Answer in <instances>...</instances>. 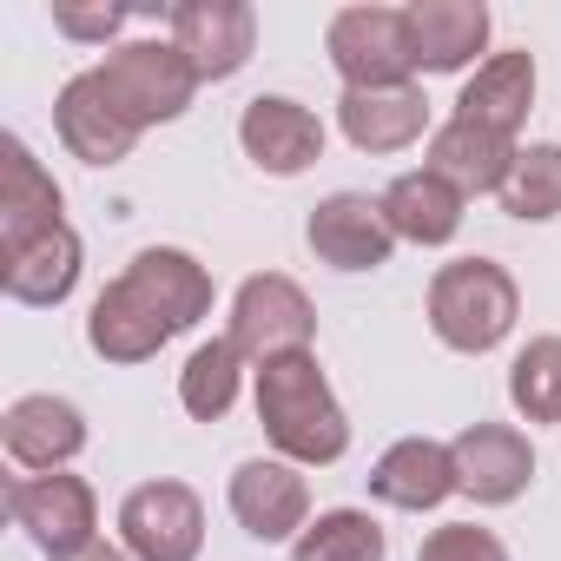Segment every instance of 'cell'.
Listing matches in <instances>:
<instances>
[{"instance_id":"6da1fadb","label":"cell","mask_w":561,"mask_h":561,"mask_svg":"<svg viewBox=\"0 0 561 561\" xmlns=\"http://www.w3.org/2000/svg\"><path fill=\"white\" fill-rule=\"evenodd\" d=\"M257 423H264V443L298 462V469H331L344 462L351 449V416L318 364V351H298V357H277V364H257Z\"/></svg>"},{"instance_id":"7a4b0ae2","label":"cell","mask_w":561,"mask_h":561,"mask_svg":"<svg viewBox=\"0 0 561 561\" xmlns=\"http://www.w3.org/2000/svg\"><path fill=\"white\" fill-rule=\"evenodd\" d=\"M522 285L495 257H456L430 277V331L456 357H489L515 337Z\"/></svg>"},{"instance_id":"3957f363","label":"cell","mask_w":561,"mask_h":561,"mask_svg":"<svg viewBox=\"0 0 561 561\" xmlns=\"http://www.w3.org/2000/svg\"><path fill=\"white\" fill-rule=\"evenodd\" d=\"M93 80H100V93L139 133L185 119V106L198 100V73H192V60L172 41H119V47H106V60L93 67Z\"/></svg>"},{"instance_id":"277c9868","label":"cell","mask_w":561,"mask_h":561,"mask_svg":"<svg viewBox=\"0 0 561 561\" xmlns=\"http://www.w3.org/2000/svg\"><path fill=\"white\" fill-rule=\"evenodd\" d=\"M324 54L344 80V93H383V87H416V41L403 8H337L324 27Z\"/></svg>"},{"instance_id":"5b68a950","label":"cell","mask_w":561,"mask_h":561,"mask_svg":"<svg viewBox=\"0 0 561 561\" xmlns=\"http://www.w3.org/2000/svg\"><path fill=\"white\" fill-rule=\"evenodd\" d=\"M225 337L238 344V357L251 370L257 364H277V357H298V351L318 344V305L305 298L298 277L257 271V277H244L238 298H231V331Z\"/></svg>"},{"instance_id":"8992f818","label":"cell","mask_w":561,"mask_h":561,"mask_svg":"<svg viewBox=\"0 0 561 561\" xmlns=\"http://www.w3.org/2000/svg\"><path fill=\"white\" fill-rule=\"evenodd\" d=\"M8 515L14 528H27V541L47 554V561H67L80 554L87 541H100V495L87 476H14L8 482Z\"/></svg>"},{"instance_id":"52a82bcc","label":"cell","mask_w":561,"mask_h":561,"mask_svg":"<svg viewBox=\"0 0 561 561\" xmlns=\"http://www.w3.org/2000/svg\"><path fill=\"white\" fill-rule=\"evenodd\" d=\"M119 548L133 561H198V548H205V502H198V489L179 482V476L139 482L119 502Z\"/></svg>"},{"instance_id":"ba28073f","label":"cell","mask_w":561,"mask_h":561,"mask_svg":"<svg viewBox=\"0 0 561 561\" xmlns=\"http://www.w3.org/2000/svg\"><path fill=\"white\" fill-rule=\"evenodd\" d=\"M225 502H231L238 528H244L251 541H264V548H271V541H298V535L311 528V482H305V469L285 462V456H251V462H238Z\"/></svg>"},{"instance_id":"9c48e42d","label":"cell","mask_w":561,"mask_h":561,"mask_svg":"<svg viewBox=\"0 0 561 561\" xmlns=\"http://www.w3.org/2000/svg\"><path fill=\"white\" fill-rule=\"evenodd\" d=\"M449 456H456V495L482 508H508L535 482V443L515 423H469L449 436Z\"/></svg>"},{"instance_id":"30bf717a","label":"cell","mask_w":561,"mask_h":561,"mask_svg":"<svg viewBox=\"0 0 561 561\" xmlns=\"http://www.w3.org/2000/svg\"><path fill=\"white\" fill-rule=\"evenodd\" d=\"M172 47L192 60L198 87L231 80L257 54V8L251 0H179L172 8Z\"/></svg>"},{"instance_id":"8fae6325","label":"cell","mask_w":561,"mask_h":561,"mask_svg":"<svg viewBox=\"0 0 561 561\" xmlns=\"http://www.w3.org/2000/svg\"><path fill=\"white\" fill-rule=\"evenodd\" d=\"M305 244L331 271H383L390 251H397V231L383 218V198H370V192H331V198L311 205Z\"/></svg>"},{"instance_id":"7c38bea8","label":"cell","mask_w":561,"mask_h":561,"mask_svg":"<svg viewBox=\"0 0 561 561\" xmlns=\"http://www.w3.org/2000/svg\"><path fill=\"white\" fill-rule=\"evenodd\" d=\"M238 146L257 172L271 179H298L324 159V119L285 93H257L244 113H238Z\"/></svg>"},{"instance_id":"4fadbf2b","label":"cell","mask_w":561,"mask_h":561,"mask_svg":"<svg viewBox=\"0 0 561 561\" xmlns=\"http://www.w3.org/2000/svg\"><path fill=\"white\" fill-rule=\"evenodd\" d=\"M67 225V192L54 185V172L27 152V139H0V257L47 238Z\"/></svg>"},{"instance_id":"5bb4252c","label":"cell","mask_w":561,"mask_h":561,"mask_svg":"<svg viewBox=\"0 0 561 561\" xmlns=\"http://www.w3.org/2000/svg\"><path fill=\"white\" fill-rule=\"evenodd\" d=\"M54 133H60V146H67L80 165H119V159L139 146V126L100 93L93 67L73 73V80L54 93Z\"/></svg>"},{"instance_id":"9a60e30c","label":"cell","mask_w":561,"mask_h":561,"mask_svg":"<svg viewBox=\"0 0 561 561\" xmlns=\"http://www.w3.org/2000/svg\"><path fill=\"white\" fill-rule=\"evenodd\" d=\"M0 443H8L14 469L54 476V469H67L87 449V416H80V403L41 390V397H21L8 416H0Z\"/></svg>"},{"instance_id":"2e32d148","label":"cell","mask_w":561,"mask_h":561,"mask_svg":"<svg viewBox=\"0 0 561 561\" xmlns=\"http://www.w3.org/2000/svg\"><path fill=\"white\" fill-rule=\"evenodd\" d=\"M172 337H179V331L159 318V305L133 285L126 271L113 277V285L93 298V311H87V344H93V357H106V364H146V357H159Z\"/></svg>"},{"instance_id":"e0dca14e","label":"cell","mask_w":561,"mask_h":561,"mask_svg":"<svg viewBox=\"0 0 561 561\" xmlns=\"http://www.w3.org/2000/svg\"><path fill=\"white\" fill-rule=\"evenodd\" d=\"M370 495L403 515H430L456 495V456L436 436H403L370 462Z\"/></svg>"},{"instance_id":"ac0fdd59","label":"cell","mask_w":561,"mask_h":561,"mask_svg":"<svg viewBox=\"0 0 561 561\" xmlns=\"http://www.w3.org/2000/svg\"><path fill=\"white\" fill-rule=\"evenodd\" d=\"M80 264H87V244H80L73 225H60V231L0 257V291L14 305H34V311H60L80 285Z\"/></svg>"},{"instance_id":"d6986e66","label":"cell","mask_w":561,"mask_h":561,"mask_svg":"<svg viewBox=\"0 0 561 561\" xmlns=\"http://www.w3.org/2000/svg\"><path fill=\"white\" fill-rule=\"evenodd\" d=\"M410 41H416V73H469L482 67L476 54L489 47V8L482 0H416Z\"/></svg>"},{"instance_id":"ffe728a7","label":"cell","mask_w":561,"mask_h":561,"mask_svg":"<svg viewBox=\"0 0 561 561\" xmlns=\"http://www.w3.org/2000/svg\"><path fill=\"white\" fill-rule=\"evenodd\" d=\"M528 113H535V54H489L456 93V119L502 133V139H515Z\"/></svg>"},{"instance_id":"44dd1931","label":"cell","mask_w":561,"mask_h":561,"mask_svg":"<svg viewBox=\"0 0 561 561\" xmlns=\"http://www.w3.org/2000/svg\"><path fill=\"white\" fill-rule=\"evenodd\" d=\"M337 126L357 152H410L416 139H430V100L423 87H383V93H344L337 100Z\"/></svg>"},{"instance_id":"7402d4cb","label":"cell","mask_w":561,"mask_h":561,"mask_svg":"<svg viewBox=\"0 0 561 561\" xmlns=\"http://www.w3.org/2000/svg\"><path fill=\"white\" fill-rule=\"evenodd\" d=\"M515 139H502V133H482V126H469V119H443L436 133H430V152H423V165L430 172H443L462 198H476V192H502L508 185V172H515Z\"/></svg>"},{"instance_id":"603a6c76","label":"cell","mask_w":561,"mask_h":561,"mask_svg":"<svg viewBox=\"0 0 561 561\" xmlns=\"http://www.w3.org/2000/svg\"><path fill=\"white\" fill-rule=\"evenodd\" d=\"M462 205H469V198H462L443 172H430V165L397 172V179L383 185V218H390L397 244H423V251L449 244V238L462 231Z\"/></svg>"},{"instance_id":"cb8c5ba5","label":"cell","mask_w":561,"mask_h":561,"mask_svg":"<svg viewBox=\"0 0 561 561\" xmlns=\"http://www.w3.org/2000/svg\"><path fill=\"white\" fill-rule=\"evenodd\" d=\"M126 277L159 305V318H165L172 331H192V324L211 311V271H205L192 251H179V244H146V251L126 264Z\"/></svg>"},{"instance_id":"d4e9b609","label":"cell","mask_w":561,"mask_h":561,"mask_svg":"<svg viewBox=\"0 0 561 561\" xmlns=\"http://www.w3.org/2000/svg\"><path fill=\"white\" fill-rule=\"evenodd\" d=\"M238 383H244L238 344H231V337H211V344H198V351L185 357V370H179V403H185L192 423H218V416H231Z\"/></svg>"},{"instance_id":"484cf974","label":"cell","mask_w":561,"mask_h":561,"mask_svg":"<svg viewBox=\"0 0 561 561\" xmlns=\"http://www.w3.org/2000/svg\"><path fill=\"white\" fill-rule=\"evenodd\" d=\"M383 554H390V541L370 508H324L291 541V561H383Z\"/></svg>"},{"instance_id":"4316f807","label":"cell","mask_w":561,"mask_h":561,"mask_svg":"<svg viewBox=\"0 0 561 561\" xmlns=\"http://www.w3.org/2000/svg\"><path fill=\"white\" fill-rule=\"evenodd\" d=\"M495 198H502V211L522 218V225L561 218V146H548V139L522 146V152H515V172H508V185H502Z\"/></svg>"},{"instance_id":"83f0119b","label":"cell","mask_w":561,"mask_h":561,"mask_svg":"<svg viewBox=\"0 0 561 561\" xmlns=\"http://www.w3.org/2000/svg\"><path fill=\"white\" fill-rule=\"evenodd\" d=\"M508 403L522 423H561V337H528L508 364Z\"/></svg>"},{"instance_id":"f1b7e54d","label":"cell","mask_w":561,"mask_h":561,"mask_svg":"<svg viewBox=\"0 0 561 561\" xmlns=\"http://www.w3.org/2000/svg\"><path fill=\"white\" fill-rule=\"evenodd\" d=\"M416 561H508V548H502V535H495V528L443 522V528H430V535H423Z\"/></svg>"},{"instance_id":"f546056e","label":"cell","mask_w":561,"mask_h":561,"mask_svg":"<svg viewBox=\"0 0 561 561\" xmlns=\"http://www.w3.org/2000/svg\"><path fill=\"white\" fill-rule=\"evenodd\" d=\"M119 27H126V8H54V34L87 41V47H106Z\"/></svg>"},{"instance_id":"4dcf8cb0","label":"cell","mask_w":561,"mask_h":561,"mask_svg":"<svg viewBox=\"0 0 561 561\" xmlns=\"http://www.w3.org/2000/svg\"><path fill=\"white\" fill-rule=\"evenodd\" d=\"M67 561H133V554H126L119 541H87V548H80V554H67Z\"/></svg>"}]
</instances>
